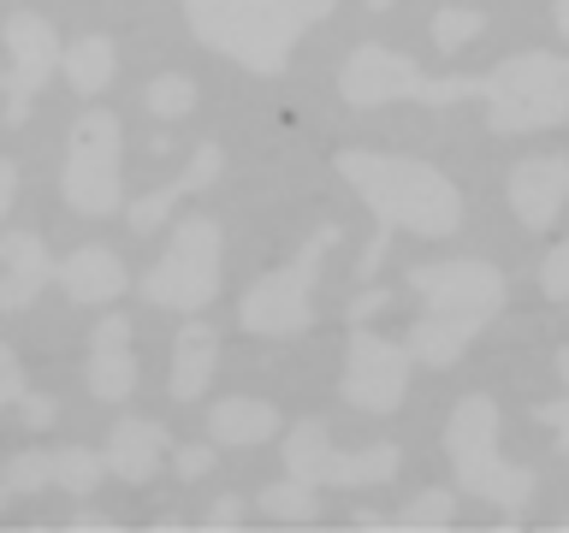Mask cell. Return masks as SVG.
Returning <instances> with one entry per match:
<instances>
[{
    "instance_id": "cell-26",
    "label": "cell",
    "mask_w": 569,
    "mask_h": 533,
    "mask_svg": "<svg viewBox=\"0 0 569 533\" xmlns=\"http://www.w3.org/2000/svg\"><path fill=\"white\" fill-rule=\"evenodd\" d=\"M558 380H563V403H540L533 421L551 426V433H558V451L569 456V350H558Z\"/></svg>"
},
{
    "instance_id": "cell-34",
    "label": "cell",
    "mask_w": 569,
    "mask_h": 533,
    "mask_svg": "<svg viewBox=\"0 0 569 533\" xmlns=\"http://www.w3.org/2000/svg\"><path fill=\"white\" fill-rule=\"evenodd\" d=\"M551 18H558V30L569 36V0H558V7H551Z\"/></svg>"
},
{
    "instance_id": "cell-4",
    "label": "cell",
    "mask_w": 569,
    "mask_h": 533,
    "mask_svg": "<svg viewBox=\"0 0 569 533\" xmlns=\"http://www.w3.org/2000/svg\"><path fill=\"white\" fill-rule=\"evenodd\" d=\"M178 7H184V24L202 48H213L220 60H238L243 71L279 78L297 42L320 18H332L338 0H178Z\"/></svg>"
},
{
    "instance_id": "cell-20",
    "label": "cell",
    "mask_w": 569,
    "mask_h": 533,
    "mask_svg": "<svg viewBox=\"0 0 569 533\" xmlns=\"http://www.w3.org/2000/svg\"><path fill=\"white\" fill-rule=\"evenodd\" d=\"M279 433V409L267 398H220L208 409V439L226 444V451H249V444H267Z\"/></svg>"
},
{
    "instance_id": "cell-30",
    "label": "cell",
    "mask_w": 569,
    "mask_h": 533,
    "mask_svg": "<svg viewBox=\"0 0 569 533\" xmlns=\"http://www.w3.org/2000/svg\"><path fill=\"white\" fill-rule=\"evenodd\" d=\"M0 403H24V368H18L12 350H0Z\"/></svg>"
},
{
    "instance_id": "cell-19",
    "label": "cell",
    "mask_w": 569,
    "mask_h": 533,
    "mask_svg": "<svg viewBox=\"0 0 569 533\" xmlns=\"http://www.w3.org/2000/svg\"><path fill=\"white\" fill-rule=\"evenodd\" d=\"M213 368H220V332L208 326V320H184L172 338V403H196L213 380Z\"/></svg>"
},
{
    "instance_id": "cell-21",
    "label": "cell",
    "mask_w": 569,
    "mask_h": 533,
    "mask_svg": "<svg viewBox=\"0 0 569 533\" xmlns=\"http://www.w3.org/2000/svg\"><path fill=\"white\" fill-rule=\"evenodd\" d=\"M66 89L71 95H83V101H96L107 83H113V71H119V48L107 42V36H78V42L66 48Z\"/></svg>"
},
{
    "instance_id": "cell-2",
    "label": "cell",
    "mask_w": 569,
    "mask_h": 533,
    "mask_svg": "<svg viewBox=\"0 0 569 533\" xmlns=\"http://www.w3.org/2000/svg\"><path fill=\"white\" fill-rule=\"evenodd\" d=\"M332 172L362 195V208L373 213V238L356 261V273L373 279L386 261V249L398 231L409 238H451L462 225V190L445 178L439 167L427 160H409V154H373V149H338L332 154Z\"/></svg>"
},
{
    "instance_id": "cell-33",
    "label": "cell",
    "mask_w": 569,
    "mask_h": 533,
    "mask_svg": "<svg viewBox=\"0 0 569 533\" xmlns=\"http://www.w3.org/2000/svg\"><path fill=\"white\" fill-rule=\"evenodd\" d=\"M12 178H18L12 167H0V208H7V202H12V190H18V184H12Z\"/></svg>"
},
{
    "instance_id": "cell-15",
    "label": "cell",
    "mask_w": 569,
    "mask_h": 533,
    "mask_svg": "<svg viewBox=\"0 0 569 533\" xmlns=\"http://www.w3.org/2000/svg\"><path fill=\"white\" fill-rule=\"evenodd\" d=\"M0 261H7V273H0V309L7 314H24L48 291V279H60V261L48 255V238H36V231H7Z\"/></svg>"
},
{
    "instance_id": "cell-23",
    "label": "cell",
    "mask_w": 569,
    "mask_h": 533,
    "mask_svg": "<svg viewBox=\"0 0 569 533\" xmlns=\"http://www.w3.org/2000/svg\"><path fill=\"white\" fill-rule=\"evenodd\" d=\"M142 107H149L154 119H184L190 107H196V83L178 78V71H160V78L142 89Z\"/></svg>"
},
{
    "instance_id": "cell-11",
    "label": "cell",
    "mask_w": 569,
    "mask_h": 533,
    "mask_svg": "<svg viewBox=\"0 0 569 533\" xmlns=\"http://www.w3.org/2000/svg\"><path fill=\"white\" fill-rule=\"evenodd\" d=\"M7 53H12V71H7V124L30 119V101L48 89V78L66 66V48H60V30L48 24L42 12H12L7 18Z\"/></svg>"
},
{
    "instance_id": "cell-1",
    "label": "cell",
    "mask_w": 569,
    "mask_h": 533,
    "mask_svg": "<svg viewBox=\"0 0 569 533\" xmlns=\"http://www.w3.org/2000/svg\"><path fill=\"white\" fill-rule=\"evenodd\" d=\"M338 95L350 107H386V101H421V107H451V101H487V131L492 137H522L551 131L569 119V60L563 53H516V60L457 78H427V71L398 48L362 42L338 71Z\"/></svg>"
},
{
    "instance_id": "cell-25",
    "label": "cell",
    "mask_w": 569,
    "mask_h": 533,
    "mask_svg": "<svg viewBox=\"0 0 569 533\" xmlns=\"http://www.w3.org/2000/svg\"><path fill=\"white\" fill-rule=\"evenodd\" d=\"M451 515H457V492H416L403 504V515L391 527H451Z\"/></svg>"
},
{
    "instance_id": "cell-22",
    "label": "cell",
    "mask_w": 569,
    "mask_h": 533,
    "mask_svg": "<svg viewBox=\"0 0 569 533\" xmlns=\"http://www.w3.org/2000/svg\"><path fill=\"white\" fill-rule=\"evenodd\" d=\"M256 504L273 515V522H315V510H320V486H309V480H297V474H284L279 486H267Z\"/></svg>"
},
{
    "instance_id": "cell-24",
    "label": "cell",
    "mask_w": 569,
    "mask_h": 533,
    "mask_svg": "<svg viewBox=\"0 0 569 533\" xmlns=\"http://www.w3.org/2000/svg\"><path fill=\"white\" fill-rule=\"evenodd\" d=\"M480 30H487V18H480L475 7H439L433 12V42L445 53H457L462 42H480Z\"/></svg>"
},
{
    "instance_id": "cell-14",
    "label": "cell",
    "mask_w": 569,
    "mask_h": 533,
    "mask_svg": "<svg viewBox=\"0 0 569 533\" xmlns=\"http://www.w3.org/2000/svg\"><path fill=\"white\" fill-rule=\"evenodd\" d=\"M83 380L101 403H124L137 391V355H131V320L107 314L89 332V355H83Z\"/></svg>"
},
{
    "instance_id": "cell-18",
    "label": "cell",
    "mask_w": 569,
    "mask_h": 533,
    "mask_svg": "<svg viewBox=\"0 0 569 533\" xmlns=\"http://www.w3.org/2000/svg\"><path fill=\"white\" fill-rule=\"evenodd\" d=\"M60 291L71 302H83V309H96V302H113L131 291V273H124V261L107 243H83L60 261Z\"/></svg>"
},
{
    "instance_id": "cell-29",
    "label": "cell",
    "mask_w": 569,
    "mask_h": 533,
    "mask_svg": "<svg viewBox=\"0 0 569 533\" xmlns=\"http://www.w3.org/2000/svg\"><path fill=\"white\" fill-rule=\"evenodd\" d=\"M18 409H24V426H36V433L60 421V403H53L48 391H24V403H18Z\"/></svg>"
},
{
    "instance_id": "cell-16",
    "label": "cell",
    "mask_w": 569,
    "mask_h": 533,
    "mask_svg": "<svg viewBox=\"0 0 569 533\" xmlns=\"http://www.w3.org/2000/svg\"><path fill=\"white\" fill-rule=\"evenodd\" d=\"M220 172H226V149H220V142H202V149L190 154V167L178 172L172 184H160V190H149V195H137V202L124 208V220H131V231H137V238H149L154 225H167V213H172L178 202H184V195L208 190Z\"/></svg>"
},
{
    "instance_id": "cell-3",
    "label": "cell",
    "mask_w": 569,
    "mask_h": 533,
    "mask_svg": "<svg viewBox=\"0 0 569 533\" xmlns=\"http://www.w3.org/2000/svg\"><path fill=\"white\" fill-rule=\"evenodd\" d=\"M409 291L421 296V314L409 320L403 344L416 350L421 368H451L510 302L505 273H498L492 261H475V255L409 266Z\"/></svg>"
},
{
    "instance_id": "cell-28",
    "label": "cell",
    "mask_w": 569,
    "mask_h": 533,
    "mask_svg": "<svg viewBox=\"0 0 569 533\" xmlns=\"http://www.w3.org/2000/svg\"><path fill=\"white\" fill-rule=\"evenodd\" d=\"M172 469H178V480H202L213 469V444H184V451L172 456Z\"/></svg>"
},
{
    "instance_id": "cell-27",
    "label": "cell",
    "mask_w": 569,
    "mask_h": 533,
    "mask_svg": "<svg viewBox=\"0 0 569 533\" xmlns=\"http://www.w3.org/2000/svg\"><path fill=\"white\" fill-rule=\"evenodd\" d=\"M540 291H546L551 302H569V243H558V249L540 261Z\"/></svg>"
},
{
    "instance_id": "cell-10",
    "label": "cell",
    "mask_w": 569,
    "mask_h": 533,
    "mask_svg": "<svg viewBox=\"0 0 569 533\" xmlns=\"http://www.w3.org/2000/svg\"><path fill=\"white\" fill-rule=\"evenodd\" d=\"M409 373H416V350L391 344V338L368 332L362 320H356L350 350H345V380H338L345 403L368 409V415H391V409L409 398Z\"/></svg>"
},
{
    "instance_id": "cell-12",
    "label": "cell",
    "mask_w": 569,
    "mask_h": 533,
    "mask_svg": "<svg viewBox=\"0 0 569 533\" xmlns=\"http://www.w3.org/2000/svg\"><path fill=\"white\" fill-rule=\"evenodd\" d=\"M113 474L107 469V451H83V444H66V451H18L0 474V497H30L42 486H60L71 497H89L101 480Z\"/></svg>"
},
{
    "instance_id": "cell-32",
    "label": "cell",
    "mask_w": 569,
    "mask_h": 533,
    "mask_svg": "<svg viewBox=\"0 0 569 533\" xmlns=\"http://www.w3.org/2000/svg\"><path fill=\"white\" fill-rule=\"evenodd\" d=\"M373 309H386V291H362V296L350 302V320H368Z\"/></svg>"
},
{
    "instance_id": "cell-13",
    "label": "cell",
    "mask_w": 569,
    "mask_h": 533,
    "mask_svg": "<svg viewBox=\"0 0 569 533\" xmlns=\"http://www.w3.org/2000/svg\"><path fill=\"white\" fill-rule=\"evenodd\" d=\"M505 195H510V213L522 220V231H546L569 202V154L516 160L505 178Z\"/></svg>"
},
{
    "instance_id": "cell-31",
    "label": "cell",
    "mask_w": 569,
    "mask_h": 533,
    "mask_svg": "<svg viewBox=\"0 0 569 533\" xmlns=\"http://www.w3.org/2000/svg\"><path fill=\"white\" fill-rule=\"evenodd\" d=\"M238 522H243V497H220L208 510V527H238Z\"/></svg>"
},
{
    "instance_id": "cell-17",
    "label": "cell",
    "mask_w": 569,
    "mask_h": 533,
    "mask_svg": "<svg viewBox=\"0 0 569 533\" xmlns=\"http://www.w3.org/2000/svg\"><path fill=\"white\" fill-rule=\"evenodd\" d=\"M160 456H167V426L160 421H142V415L113 421V433H107V469H113V480L149 486L160 474Z\"/></svg>"
},
{
    "instance_id": "cell-7",
    "label": "cell",
    "mask_w": 569,
    "mask_h": 533,
    "mask_svg": "<svg viewBox=\"0 0 569 533\" xmlns=\"http://www.w3.org/2000/svg\"><path fill=\"white\" fill-rule=\"evenodd\" d=\"M338 243V225H315V238L297 249V261L261 273L238 302V326L256 338H302L315 326V284L327 266V249Z\"/></svg>"
},
{
    "instance_id": "cell-6",
    "label": "cell",
    "mask_w": 569,
    "mask_h": 533,
    "mask_svg": "<svg viewBox=\"0 0 569 533\" xmlns=\"http://www.w3.org/2000/svg\"><path fill=\"white\" fill-rule=\"evenodd\" d=\"M220 261H226V238L220 220L208 213H184L172 220V243L160 249V261L142 273V302L172 314H196L220 296Z\"/></svg>"
},
{
    "instance_id": "cell-8",
    "label": "cell",
    "mask_w": 569,
    "mask_h": 533,
    "mask_svg": "<svg viewBox=\"0 0 569 533\" xmlns=\"http://www.w3.org/2000/svg\"><path fill=\"white\" fill-rule=\"evenodd\" d=\"M66 208L83 213V220H107V213L124 208V137L113 113H83L71 124L66 142Z\"/></svg>"
},
{
    "instance_id": "cell-35",
    "label": "cell",
    "mask_w": 569,
    "mask_h": 533,
    "mask_svg": "<svg viewBox=\"0 0 569 533\" xmlns=\"http://www.w3.org/2000/svg\"><path fill=\"white\" fill-rule=\"evenodd\" d=\"M368 7H373V12H386V7H391V0H368Z\"/></svg>"
},
{
    "instance_id": "cell-9",
    "label": "cell",
    "mask_w": 569,
    "mask_h": 533,
    "mask_svg": "<svg viewBox=\"0 0 569 533\" xmlns=\"http://www.w3.org/2000/svg\"><path fill=\"white\" fill-rule=\"evenodd\" d=\"M398 444H368V451H338L327 421L320 415H302L291 433H284V474L309 480V486H386L398 474Z\"/></svg>"
},
{
    "instance_id": "cell-5",
    "label": "cell",
    "mask_w": 569,
    "mask_h": 533,
    "mask_svg": "<svg viewBox=\"0 0 569 533\" xmlns=\"http://www.w3.org/2000/svg\"><path fill=\"white\" fill-rule=\"evenodd\" d=\"M445 456H451V474H457V492L480 497L492 510H528L533 497V469L510 462L498 451V403L487 391H469L451 421H445Z\"/></svg>"
}]
</instances>
